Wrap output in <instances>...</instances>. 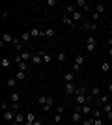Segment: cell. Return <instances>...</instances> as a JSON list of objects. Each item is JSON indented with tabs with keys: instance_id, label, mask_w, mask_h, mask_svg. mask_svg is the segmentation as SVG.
<instances>
[{
	"instance_id": "obj_1",
	"label": "cell",
	"mask_w": 112,
	"mask_h": 125,
	"mask_svg": "<svg viewBox=\"0 0 112 125\" xmlns=\"http://www.w3.org/2000/svg\"><path fill=\"white\" fill-rule=\"evenodd\" d=\"M77 106H84L86 103H92V95H75Z\"/></svg>"
},
{
	"instance_id": "obj_2",
	"label": "cell",
	"mask_w": 112,
	"mask_h": 125,
	"mask_svg": "<svg viewBox=\"0 0 112 125\" xmlns=\"http://www.w3.org/2000/svg\"><path fill=\"white\" fill-rule=\"evenodd\" d=\"M82 63H84V56L79 54V56L75 58V63H73V73H79L80 67H82Z\"/></svg>"
},
{
	"instance_id": "obj_3",
	"label": "cell",
	"mask_w": 112,
	"mask_h": 125,
	"mask_svg": "<svg viewBox=\"0 0 112 125\" xmlns=\"http://www.w3.org/2000/svg\"><path fill=\"white\" fill-rule=\"evenodd\" d=\"M13 47H15V51L21 54V52H24V43H22L21 37H13V43H11Z\"/></svg>"
},
{
	"instance_id": "obj_4",
	"label": "cell",
	"mask_w": 112,
	"mask_h": 125,
	"mask_svg": "<svg viewBox=\"0 0 112 125\" xmlns=\"http://www.w3.org/2000/svg\"><path fill=\"white\" fill-rule=\"evenodd\" d=\"M95 43H97L95 37H93V36H88V39H86V51L90 52V54L93 52V49H95Z\"/></svg>"
},
{
	"instance_id": "obj_5",
	"label": "cell",
	"mask_w": 112,
	"mask_h": 125,
	"mask_svg": "<svg viewBox=\"0 0 112 125\" xmlns=\"http://www.w3.org/2000/svg\"><path fill=\"white\" fill-rule=\"evenodd\" d=\"M82 112H80V106H77V110H75L73 114H71V120L75 121V123H82V120H84V118H82Z\"/></svg>"
},
{
	"instance_id": "obj_6",
	"label": "cell",
	"mask_w": 112,
	"mask_h": 125,
	"mask_svg": "<svg viewBox=\"0 0 112 125\" xmlns=\"http://www.w3.org/2000/svg\"><path fill=\"white\" fill-rule=\"evenodd\" d=\"M15 114L17 112H13V110H4V121L13 123V121H15Z\"/></svg>"
},
{
	"instance_id": "obj_7",
	"label": "cell",
	"mask_w": 112,
	"mask_h": 125,
	"mask_svg": "<svg viewBox=\"0 0 112 125\" xmlns=\"http://www.w3.org/2000/svg\"><path fill=\"white\" fill-rule=\"evenodd\" d=\"M82 30L84 32H95L97 30V22H84V24H82Z\"/></svg>"
},
{
	"instance_id": "obj_8",
	"label": "cell",
	"mask_w": 112,
	"mask_h": 125,
	"mask_svg": "<svg viewBox=\"0 0 112 125\" xmlns=\"http://www.w3.org/2000/svg\"><path fill=\"white\" fill-rule=\"evenodd\" d=\"M77 88H75L73 82H65V95H75Z\"/></svg>"
},
{
	"instance_id": "obj_9",
	"label": "cell",
	"mask_w": 112,
	"mask_h": 125,
	"mask_svg": "<svg viewBox=\"0 0 112 125\" xmlns=\"http://www.w3.org/2000/svg\"><path fill=\"white\" fill-rule=\"evenodd\" d=\"M103 110H105V116H107V120L112 121V103H107L105 106H103Z\"/></svg>"
},
{
	"instance_id": "obj_10",
	"label": "cell",
	"mask_w": 112,
	"mask_h": 125,
	"mask_svg": "<svg viewBox=\"0 0 112 125\" xmlns=\"http://www.w3.org/2000/svg\"><path fill=\"white\" fill-rule=\"evenodd\" d=\"M95 103L99 104V106H105V104L108 103V95H99V97L95 99Z\"/></svg>"
},
{
	"instance_id": "obj_11",
	"label": "cell",
	"mask_w": 112,
	"mask_h": 125,
	"mask_svg": "<svg viewBox=\"0 0 112 125\" xmlns=\"http://www.w3.org/2000/svg\"><path fill=\"white\" fill-rule=\"evenodd\" d=\"M80 112H82V114H92V112H93V108H92V103H86L84 106H80Z\"/></svg>"
},
{
	"instance_id": "obj_12",
	"label": "cell",
	"mask_w": 112,
	"mask_h": 125,
	"mask_svg": "<svg viewBox=\"0 0 112 125\" xmlns=\"http://www.w3.org/2000/svg\"><path fill=\"white\" fill-rule=\"evenodd\" d=\"M52 104H54V99L49 95V97H47V104H45V106H41V110H45V112H47V110L52 108Z\"/></svg>"
},
{
	"instance_id": "obj_13",
	"label": "cell",
	"mask_w": 112,
	"mask_h": 125,
	"mask_svg": "<svg viewBox=\"0 0 112 125\" xmlns=\"http://www.w3.org/2000/svg\"><path fill=\"white\" fill-rule=\"evenodd\" d=\"M62 22H64L65 26H75V21L71 19L69 15H64V17H62Z\"/></svg>"
},
{
	"instance_id": "obj_14",
	"label": "cell",
	"mask_w": 112,
	"mask_h": 125,
	"mask_svg": "<svg viewBox=\"0 0 112 125\" xmlns=\"http://www.w3.org/2000/svg\"><path fill=\"white\" fill-rule=\"evenodd\" d=\"M34 121H36V114H34V112H28L26 114V123L24 125H34Z\"/></svg>"
},
{
	"instance_id": "obj_15",
	"label": "cell",
	"mask_w": 112,
	"mask_h": 125,
	"mask_svg": "<svg viewBox=\"0 0 112 125\" xmlns=\"http://www.w3.org/2000/svg\"><path fill=\"white\" fill-rule=\"evenodd\" d=\"M37 54L43 58V62H47V63H51V60H52V58H51V54H47L45 51H37Z\"/></svg>"
},
{
	"instance_id": "obj_16",
	"label": "cell",
	"mask_w": 112,
	"mask_h": 125,
	"mask_svg": "<svg viewBox=\"0 0 112 125\" xmlns=\"http://www.w3.org/2000/svg\"><path fill=\"white\" fill-rule=\"evenodd\" d=\"M32 62H34V65H41V63H43V58L36 52V54H32Z\"/></svg>"
},
{
	"instance_id": "obj_17",
	"label": "cell",
	"mask_w": 112,
	"mask_h": 125,
	"mask_svg": "<svg viewBox=\"0 0 112 125\" xmlns=\"http://www.w3.org/2000/svg\"><path fill=\"white\" fill-rule=\"evenodd\" d=\"M21 39H22V43L26 45V43L30 41V39H32V36H30V32H22V34H21Z\"/></svg>"
},
{
	"instance_id": "obj_18",
	"label": "cell",
	"mask_w": 112,
	"mask_h": 125,
	"mask_svg": "<svg viewBox=\"0 0 112 125\" xmlns=\"http://www.w3.org/2000/svg\"><path fill=\"white\" fill-rule=\"evenodd\" d=\"M105 10H107V8H105V4H103V2H99V4H95V11H97V13H99V15H103V13H105Z\"/></svg>"
},
{
	"instance_id": "obj_19",
	"label": "cell",
	"mask_w": 112,
	"mask_h": 125,
	"mask_svg": "<svg viewBox=\"0 0 112 125\" xmlns=\"http://www.w3.org/2000/svg\"><path fill=\"white\" fill-rule=\"evenodd\" d=\"M65 11H67V13H69V17L73 15L75 11H77V8H75V4H65Z\"/></svg>"
},
{
	"instance_id": "obj_20",
	"label": "cell",
	"mask_w": 112,
	"mask_h": 125,
	"mask_svg": "<svg viewBox=\"0 0 112 125\" xmlns=\"http://www.w3.org/2000/svg\"><path fill=\"white\" fill-rule=\"evenodd\" d=\"M30 36H32V37H39V36H43V30H39V28H32V30H30Z\"/></svg>"
},
{
	"instance_id": "obj_21",
	"label": "cell",
	"mask_w": 112,
	"mask_h": 125,
	"mask_svg": "<svg viewBox=\"0 0 112 125\" xmlns=\"http://www.w3.org/2000/svg\"><path fill=\"white\" fill-rule=\"evenodd\" d=\"M64 80H65V82H73V80H75V73H73V71L65 73V75H64Z\"/></svg>"
},
{
	"instance_id": "obj_22",
	"label": "cell",
	"mask_w": 112,
	"mask_h": 125,
	"mask_svg": "<svg viewBox=\"0 0 112 125\" xmlns=\"http://www.w3.org/2000/svg\"><path fill=\"white\" fill-rule=\"evenodd\" d=\"M6 86H8V88H15L17 86V78L13 77V78H8V80H6Z\"/></svg>"
},
{
	"instance_id": "obj_23",
	"label": "cell",
	"mask_w": 112,
	"mask_h": 125,
	"mask_svg": "<svg viewBox=\"0 0 112 125\" xmlns=\"http://www.w3.org/2000/svg\"><path fill=\"white\" fill-rule=\"evenodd\" d=\"M10 99H11V103H19V99H21V95L17 94V92H11V94H10Z\"/></svg>"
},
{
	"instance_id": "obj_24",
	"label": "cell",
	"mask_w": 112,
	"mask_h": 125,
	"mask_svg": "<svg viewBox=\"0 0 112 125\" xmlns=\"http://www.w3.org/2000/svg\"><path fill=\"white\" fill-rule=\"evenodd\" d=\"M108 71H110V65H108V62H103V63H101V73H103V75H107Z\"/></svg>"
},
{
	"instance_id": "obj_25",
	"label": "cell",
	"mask_w": 112,
	"mask_h": 125,
	"mask_svg": "<svg viewBox=\"0 0 112 125\" xmlns=\"http://www.w3.org/2000/svg\"><path fill=\"white\" fill-rule=\"evenodd\" d=\"M47 97H49V95H39V97H37L39 106H45V104H47Z\"/></svg>"
},
{
	"instance_id": "obj_26",
	"label": "cell",
	"mask_w": 112,
	"mask_h": 125,
	"mask_svg": "<svg viewBox=\"0 0 112 125\" xmlns=\"http://www.w3.org/2000/svg\"><path fill=\"white\" fill-rule=\"evenodd\" d=\"M15 78L17 80H26V71H17Z\"/></svg>"
},
{
	"instance_id": "obj_27",
	"label": "cell",
	"mask_w": 112,
	"mask_h": 125,
	"mask_svg": "<svg viewBox=\"0 0 112 125\" xmlns=\"http://www.w3.org/2000/svg\"><path fill=\"white\" fill-rule=\"evenodd\" d=\"M10 110H13V112H21V103H11Z\"/></svg>"
},
{
	"instance_id": "obj_28",
	"label": "cell",
	"mask_w": 112,
	"mask_h": 125,
	"mask_svg": "<svg viewBox=\"0 0 112 125\" xmlns=\"http://www.w3.org/2000/svg\"><path fill=\"white\" fill-rule=\"evenodd\" d=\"M71 19H73V21H82V13H80V11L77 10V11L73 13V15H71Z\"/></svg>"
},
{
	"instance_id": "obj_29",
	"label": "cell",
	"mask_w": 112,
	"mask_h": 125,
	"mask_svg": "<svg viewBox=\"0 0 112 125\" xmlns=\"http://www.w3.org/2000/svg\"><path fill=\"white\" fill-rule=\"evenodd\" d=\"M19 71H28V62H19Z\"/></svg>"
},
{
	"instance_id": "obj_30",
	"label": "cell",
	"mask_w": 112,
	"mask_h": 125,
	"mask_svg": "<svg viewBox=\"0 0 112 125\" xmlns=\"http://www.w3.org/2000/svg\"><path fill=\"white\" fill-rule=\"evenodd\" d=\"M52 36H56V30H54V28H49V30H45V37H52Z\"/></svg>"
},
{
	"instance_id": "obj_31",
	"label": "cell",
	"mask_w": 112,
	"mask_h": 125,
	"mask_svg": "<svg viewBox=\"0 0 112 125\" xmlns=\"http://www.w3.org/2000/svg\"><path fill=\"white\" fill-rule=\"evenodd\" d=\"M75 95H86V88H84V86H79L77 92H75Z\"/></svg>"
},
{
	"instance_id": "obj_32",
	"label": "cell",
	"mask_w": 112,
	"mask_h": 125,
	"mask_svg": "<svg viewBox=\"0 0 112 125\" xmlns=\"http://www.w3.org/2000/svg\"><path fill=\"white\" fill-rule=\"evenodd\" d=\"M99 94H101L99 86H93V88H92V95H97V97H99Z\"/></svg>"
},
{
	"instance_id": "obj_33",
	"label": "cell",
	"mask_w": 112,
	"mask_h": 125,
	"mask_svg": "<svg viewBox=\"0 0 112 125\" xmlns=\"http://www.w3.org/2000/svg\"><path fill=\"white\" fill-rule=\"evenodd\" d=\"M86 4H88L86 0H77V2H75V6H79V8H86Z\"/></svg>"
},
{
	"instance_id": "obj_34",
	"label": "cell",
	"mask_w": 112,
	"mask_h": 125,
	"mask_svg": "<svg viewBox=\"0 0 112 125\" xmlns=\"http://www.w3.org/2000/svg\"><path fill=\"white\" fill-rule=\"evenodd\" d=\"M10 63H11V60H10V58H4V60H2V65H4V69H8V67H10Z\"/></svg>"
},
{
	"instance_id": "obj_35",
	"label": "cell",
	"mask_w": 112,
	"mask_h": 125,
	"mask_svg": "<svg viewBox=\"0 0 112 125\" xmlns=\"http://www.w3.org/2000/svg\"><path fill=\"white\" fill-rule=\"evenodd\" d=\"M65 58H67V56H65L64 52H58V56H56V60H58V62H65Z\"/></svg>"
},
{
	"instance_id": "obj_36",
	"label": "cell",
	"mask_w": 112,
	"mask_h": 125,
	"mask_svg": "<svg viewBox=\"0 0 112 125\" xmlns=\"http://www.w3.org/2000/svg\"><path fill=\"white\" fill-rule=\"evenodd\" d=\"M54 123H62V114H56V112H54Z\"/></svg>"
},
{
	"instance_id": "obj_37",
	"label": "cell",
	"mask_w": 112,
	"mask_h": 125,
	"mask_svg": "<svg viewBox=\"0 0 112 125\" xmlns=\"http://www.w3.org/2000/svg\"><path fill=\"white\" fill-rule=\"evenodd\" d=\"M92 17H93V21H99V19H101V15H99L97 11H92Z\"/></svg>"
},
{
	"instance_id": "obj_38",
	"label": "cell",
	"mask_w": 112,
	"mask_h": 125,
	"mask_svg": "<svg viewBox=\"0 0 112 125\" xmlns=\"http://www.w3.org/2000/svg\"><path fill=\"white\" fill-rule=\"evenodd\" d=\"M54 112H56V114H64V106H62V104H60V106H56V110H54Z\"/></svg>"
},
{
	"instance_id": "obj_39",
	"label": "cell",
	"mask_w": 112,
	"mask_h": 125,
	"mask_svg": "<svg viewBox=\"0 0 112 125\" xmlns=\"http://www.w3.org/2000/svg\"><path fill=\"white\" fill-rule=\"evenodd\" d=\"M93 125H103V120L101 118H93Z\"/></svg>"
},
{
	"instance_id": "obj_40",
	"label": "cell",
	"mask_w": 112,
	"mask_h": 125,
	"mask_svg": "<svg viewBox=\"0 0 112 125\" xmlns=\"http://www.w3.org/2000/svg\"><path fill=\"white\" fill-rule=\"evenodd\" d=\"M92 114H93V118H101V110H95V108H93Z\"/></svg>"
},
{
	"instance_id": "obj_41",
	"label": "cell",
	"mask_w": 112,
	"mask_h": 125,
	"mask_svg": "<svg viewBox=\"0 0 112 125\" xmlns=\"http://www.w3.org/2000/svg\"><path fill=\"white\" fill-rule=\"evenodd\" d=\"M47 6H49V8H52V6H56V0H47Z\"/></svg>"
},
{
	"instance_id": "obj_42",
	"label": "cell",
	"mask_w": 112,
	"mask_h": 125,
	"mask_svg": "<svg viewBox=\"0 0 112 125\" xmlns=\"http://www.w3.org/2000/svg\"><path fill=\"white\" fill-rule=\"evenodd\" d=\"M34 125H43V121L41 120H36V121H34Z\"/></svg>"
},
{
	"instance_id": "obj_43",
	"label": "cell",
	"mask_w": 112,
	"mask_h": 125,
	"mask_svg": "<svg viewBox=\"0 0 112 125\" xmlns=\"http://www.w3.org/2000/svg\"><path fill=\"white\" fill-rule=\"evenodd\" d=\"M108 94H112V82L108 84Z\"/></svg>"
},
{
	"instance_id": "obj_44",
	"label": "cell",
	"mask_w": 112,
	"mask_h": 125,
	"mask_svg": "<svg viewBox=\"0 0 112 125\" xmlns=\"http://www.w3.org/2000/svg\"><path fill=\"white\" fill-rule=\"evenodd\" d=\"M108 47H112V37H108Z\"/></svg>"
},
{
	"instance_id": "obj_45",
	"label": "cell",
	"mask_w": 112,
	"mask_h": 125,
	"mask_svg": "<svg viewBox=\"0 0 112 125\" xmlns=\"http://www.w3.org/2000/svg\"><path fill=\"white\" fill-rule=\"evenodd\" d=\"M108 56H112V47H108Z\"/></svg>"
},
{
	"instance_id": "obj_46",
	"label": "cell",
	"mask_w": 112,
	"mask_h": 125,
	"mask_svg": "<svg viewBox=\"0 0 112 125\" xmlns=\"http://www.w3.org/2000/svg\"><path fill=\"white\" fill-rule=\"evenodd\" d=\"M10 125H21V123H17V121H13V123H10Z\"/></svg>"
},
{
	"instance_id": "obj_47",
	"label": "cell",
	"mask_w": 112,
	"mask_h": 125,
	"mask_svg": "<svg viewBox=\"0 0 112 125\" xmlns=\"http://www.w3.org/2000/svg\"><path fill=\"white\" fill-rule=\"evenodd\" d=\"M110 10H112V6H110Z\"/></svg>"
}]
</instances>
